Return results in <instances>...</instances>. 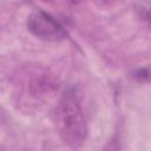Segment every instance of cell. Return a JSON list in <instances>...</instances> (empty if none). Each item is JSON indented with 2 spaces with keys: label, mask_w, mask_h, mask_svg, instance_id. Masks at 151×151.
Masks as SVG:
<instances>
[{
  "label": "cell",
  "mask_w": 151,
  "mask_h": 151,
  "mask_svg": "<svg viewBox=\"0 0 151 151\" xmlns=\"http://www.w3.org/2000/svg\"><path fill=\"white\" fill-rule=\"evenodd\" d=\"M100 151H122V149H120V144H119L118 139L112 138L104 145V147Z\"/></svg>",
  "instance_id": "cell-4"
},
{
  "label": "cell",
  "mask_w": 151,
  "mask_h": 151,
  "mask_svg": "<svg viewBox=\"0 0 151 151\" xmlns=\"http://www.w3.org/2000/svg\"><path fill=\"white\" fill-rule=\"evenodd\" d=\"M28 31L41 40L59 41L67 37L65 28L48 13L37 9L27 19Z\"/></svg>",
  "instance_id": "cell-2"
},
{
  "label": "cell",
  "mask_w": 151,
  "mask_h": 151,
  "mask_svg": "<svg viewBox=\"0 0 151 151\" xmlns=\"http://www.w3.org/2000/svg\"><path fill=\"white\" fill-rule=\"evenodd\" d=\"M53 122L59 137L66 145L77 149L84 144L87 137V124L73 88L61 94L53 111Z\"/></svg>",
  "instance_id": "cell-1"
},
{
  "label": "cell",
  "mask_w": 151,
  "mask_h": 151,
  "mask_svg": "<svg viewBox=\"0 0 151 151\" xmlns=\"http://www.w3.org/2000/svg\"><path fill=\"white\" fill-rule=\"evenodd\" d=\"M133 6L138 17L151 26V1H138Z\"/></svg>",
  "instance_id": "cell-3"
}]
</instances>
